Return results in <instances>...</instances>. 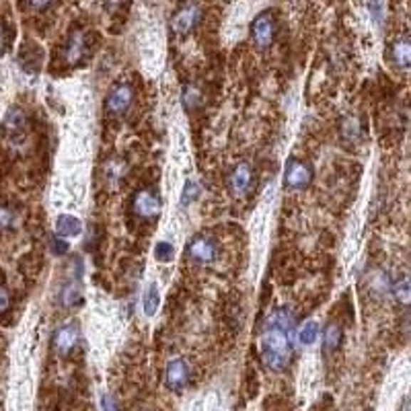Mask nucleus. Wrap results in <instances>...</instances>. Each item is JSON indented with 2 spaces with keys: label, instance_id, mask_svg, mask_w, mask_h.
I'll return each instance as SVG.
<instances>
[{
  "label": "nucleus",
  "instance_id": "obj_5",
  "mask_svg": "<svg viewBox=\"0 0 411 411\" xmlns=\"http://www.w3.org/2000/svg\"><path fill=\"white\" fill-rule=\"evenodd\" d=\"M251 39L261 50H268L269 46L274 43V39H276V21H274V15L269 11L259 13L257 17L253 19V23H251Z\"/></svg>",
  "mask_w": 411,
  "mask_h": 411
},
{
  "label": "nucleus",
  "instance_id": "obj_2",
  "mask_svg": "<svg viewBox=\"0 0 411 411\" xmlns=\"http://www.w3.org/2000/svg\"><path fill=\"white\" fill-rule=\"evenodd\" d=\"M161 197L155 189H140L132 197V212L140 220H157L161 214Z\"/></svg>",
  "mask_w": 411,
  "mask_h": 411
},
{
  "label": "nucleus",
  "instance_id": "obj_20",
  "mask_svg": "<svg viewBox=\"0 0 411 411\" xmlns=\"http://www.w3.org/2000/svg\"><path fill=\"white\" fill-rule=\"evenodd\" d=\"M17 224V214L11 206L0 204V231H11Z\"/></svg>",
  "mask_w": 411,
  "mask_h": 411
},
{
  "label": "nucleus",
  "instance_id": "obj_19",
  "mask_svg": "<svg viewBox=\"0 0 411 411\" xmlns=\"http://www.w3.org/2000/svg\"><path fill=\"white\" fill-rule=\"evenodd\" d=\"M199 194H202V187L197 185L196 181H187L185 187H183V192H181V206L187 208L192 202H196Z\"/></svg>",
  "mask_w": 411,
  "mask_h": 411
},
{
  "label": "nucleus",
  "instance_id": "obj_18",
  "mask_svg": "<svg viewBox=\"0 0 411 411\" xmlns=\"http://www.w3.org/2000/svg\"><path fill=\"white\" fill-rule=\"evenodd\" d=\"M159 304H161V292H159V286L157 284H150L144 292V313L146 315H155L159 311Z\"/></svg>",
  "mask_w": 411,
  "mask_h": 411
},
{
  "label": "nucleus",
  "instance_id": "obj_10",
  "mask_svg": "<svg viewBox=\"0 0 411 411\" xmlns=\"http://www.w3.org/2000/svg\"><path fill=\"white\" fill-rule=\"evenodd\" d=\"M284 181H286V187L301 192V189L311 185V181H313V169H311L306 162L290 159L286 165V171H284Z\"/></svg>",
  "mask_w": 411,
  "mask_h": 411
},
{
  "label": "nucleus",
  "instance_id": "obj_27",
  "mask_svg": "<svg viewBox=\"0 0 411 411\" xmlns=\"http://www.w3.org/2000/svg\"><path fill=\"white\" fill-rule=\"evenodd\" d=\"M343 130H348V136H358V130H360V125H358L356 120H348L345 122V125H343Z\"/></svg>",
  "mask_w": 411,
  "mask_h": 411
},
{
  "label": "nucleus",
  "instance_id": "obj_12",
  "mask_svg": "<svg viewBox=\"0 0 411 411\" xmlns=\"http://www.w3.org/2000/svg\"><path fill=\"white\" fill-rule=\"evenodd\" d=\"M389 58H391V62H393L395 66H399V68H410V62H411V43L407 37H399V39H395L393 43H391V48H389Z\"/></svg>",
  "mask_w": 411,
  "mask_h": 411
},
{
  "label": "nucleus",
  "instance_id": "obj_24",
  "mask_svg": "<svg viewBox=\"0 0 411 411\" xmlns=\"http://www.w3.org/2000/svg\"><path fill=\"white\" fill-rule=\"evenodd\" d=\"M11 308V292L4 286H0V315Z\"/></svg>",
  "mask_w": 411,
  "mask_h": 411
},
{
  "label": "nucleus",
  "instance_id": "obj_23",
  "mask_svg": "<svg viewBox=\"0 0 411 411\" xmlns=\"http://www.w3.org/2000/svg\"><path fill=\"white\" fill-rule=\"evenodd\" d=\"M68 241L66 239H62V236H58V234H54L52 239H50V251L54 253V255H58V257H62V255H66L68 253Z\"/></svg>",
  "mask_w": 411,
  "mask_h": 411
},
{
  "label": "nucleus",
  "instance_id": "obj_8",
  "mask_svg": "<svg viewBox=\"0 0 411 411\" xmlns=\"http://www.w3.org/2000/svg\"><path fill=\"white\" fill-rule=\"evenodd\" d=\"M187 255L192 257V261L196 264H212L218 255L216 241L208 234H196L189 245H187Z\"/></svg>",
  "mask_w": 411,
  "mask_h": 411
},
{
  "label": "nucleus",
  "instance_id": "obj_3",
  "mask_svg": "<svg viewBox=\"0 0 411 411\" xmlns=\"http://www.w3.org/2000/svg\"><path fill=\"white\" fill-rule=\"evenodd\" d=\"M199 21H202V6H197L194 2H185L173 13L171 27L177 36H187L199 25Z\"/></svg>",
  "mask_w": 411,
  "mask_h": 411
},
{
  "label": "nucleus",
  "instance_id": "obj_1",
  "mask_svg": "<svg viewBox=\"0 0 411 411\" xmlns=\"http://www.w3.org/2000/svg\"><path fill=\"white\" fill-rule=\"evenodd\" d=\"M294 341H296V327L292 311L288 306L276 308L264 323V331L259 338L261 360L266 362L269 370L274 373L286 370L294 354Z\"/></svg>",
  "mask_w": 411,
  "mask_h": 411
},
{
  "label": "nucleus",
  "instance_id": "obj_15",
  "mask_svg": "<svg viewBox=\"0 0 411 411\" xmlns=\"http://www.w3.org/2000/svg\"><path fill=\"white\" fill-rule=\"evenodd\" d=\"M56 233L58 236L66 239V236H76V234L83 233V222L76 218V216L71 214H62L56 222Z\"/></svg>",
  "mask_w": 411,
  "mask_h": 411
},
{
  "label": "nucleus",
  "instance_id": "obj_4",
  "mask_svg": "<svg viewBox=\"0 0 411 411\" xmlns=\"http://www.w3.org/2000/svg\"><path fill=\"white\" fill-rule=\"evenodd\" d=\"M64 62L71 64V66H78L80 62H85L90 54V41L89 33L85 31H72L66 43H64Z\"/></svg>",
  "mask_w": 411,
  "mask_h": 411
},
{
  "label": "nucleus",
  "instance_id": "obj_13",
  "mask_svg": "<svg viewBox=\"0 0 411 411\" xmlns=\"http://www.w3.org/2000/svg\"><path fill=\"white\" fill-rule=\"evenodd\" d=\"M60 303L64 308H78L83 304V288H80V280H74L68 284H64L60 290Z\"/></svg>",
  "mask_w": 411,
  "mask_h": 411
},
{
  "label": "nucleus",
  "instance_id": "obj_9",
  "mask_svg": "<svg viewBox=\"0 0 411 411\" xmlns=\"http://www.w3.org/2000/svg\"><path fill=\"white\" fill-rule=\"evenodd\" d=\"M253 185H255V173H253L251 165L249 162H239L233 171H231V175H229V187H231V192L239 197L249 196Z\"/></svg>",
  "mask_w": 411,
  "mask_h": 411
},
{
  "label": "nucleus",
  "instance_id": "obj_22",
  "mask_svg": "<svg viewBox=\"0 0 411 411\" xmlns=\"http://www.w3.org/2000/svg\"><path fill=\"white\" fill-rule=\"evenodd\" d=\"M395 298L401 304L410 303V280H407V278H401V280L395 284Z\"/></svg>",
  "mask_w": 411,
  "mask_h": 411
},
{
  "label": "nucleus",
  "instance_id": "obj_25",
  "mask_svg": "<svg viewBox=\"0 0 411 411\" xmlns=\"http://www.w3.org/2000/svg\"><path fill=\"white\" fill-rule=\"evenodd\" d=\"M101 410L103 411H120V405H118V401H115L111 395H103V397H101Z\"/></svg>",
  "mask_w": 411,
  "mask_h": 411
},
{
  "label": "nucleus",
  "instance_id": "obj_6",
  "mask_svg": "<svg viewBox=\"0 0 411 411\" xmlns=\"http://www.w3.org/2000/svg\"><path fill=\"white\" fill-rule=\"evenodd\" d=\"M134 101V90L128 83H118L109 89L105 97V109L111 115H124L128 109L132 108Z\"/></svg>",
  "mask_w": 411,
  "mask_h": 411
},
{
  "label": "nucleus",
  "instance_id": "obj_14",
  "mask_svg": "<svg viewBox=\"0 0 411 411\" xmlns=\"http://www.w3.org/2000/svg\"><path fill=\"white\" fill-rule=\"evenodd\" d=\"M341 340H343V333H341L340 325L329 323V325L323 329V354L329 356V354L338 352L341 345Z\"/></svg>",
  "mask_w": 411,
  "mask_h": 411
},
{
  "label": "nucleus",
  "instance_id": "obj_17",
  "mask_svg": "<svg viewBox=\"0 0 411 411\" xmlns=\"http://www.w3.org/2000/svg\"><path fill=\"white\" fill-rule=\"evenodd\" d=\"M181 101L187 111H196L197 108H202L204 99H202V90L194 87V85H185L183 93H181Z\"/></svg>",
  "mask_w": 411,
  "mask_h": 411
},
{
  "label": "nucleus",
  "instance_id": "obj_21",
  "mask_svg": "<svg viewBox=\"0 0 411 411\" xmlns=\"http://www.w3.org/2000/svg\"><path fill=\"white\" fill-rule=\"evenodd\" d=\"M155 257L161 261V264H169L175 259V247L169 243V241H161L157 247H155Z\"/></svg>",
  "mask_w": 411,
  "mask_h": 411
},
{
  "label": "nucleus",
  "instance_id": "obj_26",
  "mask_svg": "<svg viewBox=\"0 0 411 411\" xmlns=\"http://www.w3.org/2000/svg\"><path fill=\"white\" fill-rule=\"evenodd\" d=\"M6 46H9V29L0 23V54L6 50Z\"/></svg>",
  "mask_w": 411,
  "mask_h": 411
},
{
  "label": "nucleus",
  "instance_id": "obj_7",
  "mask_svg": "<svg viewBox=\"0 0 411 411\" xmlns=\"http://www.w3.org/2000/svg\"><path fill=\"white\" fill-rule=\"evenodd\" d=\"M80 343V329L76 323H62L54 333V350L60 356H71Z\"/></svg>",
  "mask_w": 411,
  "mask_h": 411
},
{
  "label": "nucleus",
  "instance_id": "obj_16",
  "mask_svg": "<svg viewBox=\"0 0 411 411\" xmlns=\"http://www.w3.org/2000/svg\"><path fill=\"white\" fill-rule=\"evenodd\" d=\"M296 338H298V341H301L303 345L315 343L317 338H319V323L313 321V319L304 321L303 325L298 327V331H296Z\"/></svg>",
  "mask_w": 411,
  "mask_h": 411
},
{
  "label": "nucleus",
  "instance_id": "obj_11",
  "mask_svg": "<svg viewBox=\"0 0 411 411\" xmlns=\"http://www.w3.org/2000/svg\"><path fill=\"white\" fill-rule=\"evenodd\" d=\"M189 383V366L183 358H173L165 368V385L171 391H183Z\"/></svg>",
  "mask_w": 411,
  "mask_h": 411
}]
</instances>
